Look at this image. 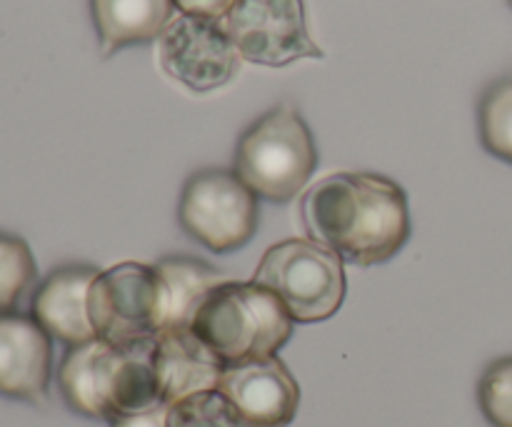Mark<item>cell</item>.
I'll use <instances>...</instances> for the list:
<instances>
[{"instance_id":"cell-10","label":"cell","mask_w":512,"mask_h":427,"mask_svg":"<svg viewBox=\"0 0 512 427\" xmlns=\"http://www.w3.org/2000/svg\"><path fill=\"white\" fill-rule=\"evenodd\" d=\"M53 338L33 315H0V395L23 403L48 398Z\"/></svg>"},{"instance_id":"cell-8","label":"cell","mask_w":512,"mask_h":427,"mask_svg":"<svg viewBox=\"0 0 512 427\" xmlns=\"http://www.w3.org/2000/svg\"><path fill=\"white\" fill-rule=\"evenodd\" d=\"M158 58L165 73L193 93H210L228 85L243 60L225 33L223 20L183 13L160 33Z\"/></svg>"},{"instance_id":"cell-3","label":"cell","mask_w":512,"mask_h":427,"mask_svg":"<svg viewBox=\"0 0 512 427\" xmlns=\"http://www.w3.org/2000/svg\"><path fill=\"white\" fill-rule=\"evenodd\" d=\"M315 168V138L293 103H280L260 115L235 145V175L268 203H290L298 198Z\"/></svg>"},{"instance_id":"cell-12","label":"cell","mask_w":512,"mask_h":427,"mask_svg":"<svg viewBox=\"0 0 512 427\" xmlns=\"http://www.w3.org/2000/svg\"><path fill=\"white\" fill-rule=\"evenodd\" d=\"M123 348L95 338L68 348L58 368V388L73 413L90 420H113V393L123 365Z\"/></svg>"},{"instance_id":"cell-1","label":"cell","mask_w":512,"mask_h":427,"mask_svg":"<svg viewBox=\"0 0 512 427\" xmlns=\"http://www.w3.org/2000/svg\"><path fill=\"white\" fill-rule=\"evenodd\" d=\"M300 215L310 240L360 268L393 260L413 233L408 195L378 173H335L318 180L300 200Z\"/></svg>"},{"instance_id":"cell-7","label":"cell","mask_w":512,"mask_h":427,"mask_svg":"<svg viewBox=\"0 0 512 427\" xmlns=\"http://www.w3.org/2000/svg\"><path fill=\"white\" fill-rule=\"evenodd\" d=\"M223 28L240 58L250 63L283 68L295 60L325 55L310 38L303 0H235Z\"/></svg>"},{"instance_id":"cell-19","label":"cell","mask_w":512,"mask_h":427,"mask_svg":"<svg viewBox=\"0 0 512 427\" xmlns=\"http://www.w3.org/2000/svg\"><path fill=\"white\" fill-rule=\"evenodd\" d=\"M168 427H248L238 410L218 393L190 395L168 408Z\"/></svg>"},{"instance_id":"cell-18","label":"cell","mask_w":512,"mask_h":427,"mask_svg":"<svg viewBox=\"0 0 512 427\" xmlns=\"http://www.w3.org/2000/svg\"><path fill=\"white\" fill-rule=\"evenodd\" d=\"M38 280V265L28 243L0 230V315L15 313L30 285Z\"/></svg>"},{"instance_id":"cell-22","label":"cell","mask_w":512,"mask_h":427,"mask_svg":"<svg viewBox=\"0 0 512 427\" xmlns=\"http://www.w3.org/2000/svg\"><path fill=\"white\" fill-rule=\"evenodd\" d=\"M110 427H168V405L145 410V413L120 415L110 423Z\"/></svg>"},{"instance_id":"cell-2","label":"cell","mask_w":512,"mask_h":427,"mask_svg":"<svg viewBox=\"0 0 512 427\" xmlns=\"http://www.w3.org/2000/svg\"><path fill=\"white\" fill-rule=\"evenodd\" d=\"M295 320L273 290L225 280L200 303L190 330L223 365L273 358L293 335Z\"/></svg>"},{"instance_id":"cell-9","label":"cell","mask_w":512,"mask_h":427,"mask_svg":"<svg viewBox=\"0 0 512 427\" xmlns=\"http://www.w3.org/2000/svg\"><path fill=\"white\" fill-rule=\"evenodd\" d=\"M218 393L248 427H288L300 408L298 380L278 355L225 365Z\"/></svg>"},{"instance_id":"cell-20","label":"cell","mask_w":512,"mask_h":427,"mask_svg":"<svg viewBox=\"0 0 512 427\" xmlns=\"http://www.w3.org/2000/svg\"><path fill=\"white\" fill-rule=\"evenodd\" d=\"M478 403L493 427H512V355L485 368L478 385Z\"/></svg>"},{"instance_id":"cell-17","label":"cell","mask_w":512,"mask_h":427,"mask_svg":"<svg viewBox=\"0 0 512 427\" xmlns=\"http://www.w3.org/2000/svg\"><path fill=\"white\" fill-rule=\"evenodd\" d=\"M478 128L483 148L512 165V78L488 85L478 105Z\"/></svg>"},{"instance_id":"cell-4","label":"cell","mask_w":512,"mask_h":427,"mask_svg":"<svg viewBox=\"0 0 512 427\" xmlns=\"http://www.w3.org/2000/svg\"><path fill=\"white\" fill-rule=\"evenodd\" d=\"M345 260L318 240L288 238L265 250L253 283L273 290L295 323H323L345 303Z\"/></svg>"},{"instance_id":"cell-13","label":"cell","mask_w":512,"mask_h":427,"mask_svg":"<svg viewBox=\"0 0 512 427\" xmlns=\"http://www.w3.org/2000/svg\"><path fill=\"white\" fill-rule=\"evenodd\" d=\"M153 368L160 398L170 408L190 395L218 390L225 365L193 330L173 328L155 335Z\"/></svg>"},{"instance_id":"cell-11","label":"cell","mask_w":512,"mask_h":427,"mask_svg":"<svg viewBox=\"0 0 512 427\" xmlns=\"http://www.w3.org/2000/svg\"><path fill=\"white\" fill-rule=\"evenodd\" d=\"M98 270L88 263H68L48 273L30 300V315L53 340L68 348L95 340L93 320H90L88 298L90 288L98 280Z\"/></svg>"},{"instance_id":"cell-5","label":"cell","mask_w":512,"mask_h":427,"mask_svg":"<svg viewBox=\"0 0 512 427\" xmlns=\"http://www.w3.org/2000/svg\"><path fill=\"white\" fill-rule=\"evenodd\" d=\"M178 223L210 253H235L258 233L260 198L235 170L203 168L180 190Z\"/></svg>"},{"instance_id":"cell-6","label":"cell","mask_w":512,"mask_h":427,"mask_svg":"<svg viewBox=\"0 0 512 427\" xmlns=\"http://www.w3.org/2000/svg\"><path fill=\"white\" fill-rule=\"evenodd\" d=\"M95 335L115 348L153 340L160 333V280L153 265L120 263L103 270L90 288Z\"/></svg>"},{"instance_id":"cell-21","label":"cell","mask_w":512,"mask_h":427,"mask_svg":"<svg viewBox=\"0 0 512 427\" xmlns=\"http://www.w3.org/2000/svg\"><path fill=\"white\" fill-rule=\"evenodd\" d=\"M175 8L183 15H198V18L223 20L228 10L233 8L235 0H173Z\"/></svg>"},{"instance_id":"cell-15","label":"cell","mask_w":512,"mask_h":427,"mask_svg":"<svg viewBox=\"0 0 512 427\" xmlns=\"http://www.w3.org/2000/svg\"><path fill=\"white\" fill-rule=\"evenodd\" d=\"M173 8V0H90L100 55L110 58L120 48L158 40Z\"/></svg>"},{"instance_id":"cell-16","label":"cell","mask_w":512,"mask_h":427,"mask_svg":"<svg viewBox=\"0 0 512 427\" xmlns=\"http://www.w3.org/2000/svg\"><path fill=\"white\" fill-rule=\"evenodd\" d=\"M153 343L155 338L133 345V348H123V365H120L113 393L115 418H120V415L145 413V410L165 405L163 398H160L158 378H155L153 368ZM113 420H110V423H113Z\"/></svg>"},{"instance_id":"cell-23","label":"cell","mask_w":512,"mask_h":427,"mask_svg":"<svg viewBox=\"0 0 512 427\" xmlns=\"http://www.w3.org/2000/svg\"><path fill=\"white\" fill-rule=\"evenodd\" d=\"M510 5H512V0H510Z\"/></svg>"},{"instance_id":"cell-14","label":"cell","mask_w":512,"mask_h":427,"mask_svg":"<svg viewBox=\"0 0 512 427\" xmlns=\"http://www.w3.org/2000/svg\"><path fill=\"white\" fill-rule=\"evenodd\" d=\"M153 268L160 280V330L190 328L210 290L228 280L193 255H165Z\"/></svg>"}]
</instances>
